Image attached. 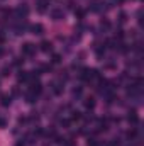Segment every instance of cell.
Wrapping results in <instances>:
<instances>
[{"label":"cell","instance_id":"cell-1","mask_svg":"<svg viewBox=\"0 0 144 146\" xmlns=\"http://www.w3.org/2000/svg\"><path fill=\"white\" fill-rule=\"evenodd\" d=\"M36 46L32 44V42H26L24 46H22V54L24 56H34L36 54Z\"/></svg>","mask_w":144,"mask_h":146},{"label":"cell","instance_id":"cell-2","mask_svg":"<svg viewBox=\"0 0 144 146\" xmlns=\"http://www.w3.org/2000/svg\"><path fill=\"white\" fill-rule=\"evenodd\" d=\"M27 14H29V9H27L26 5H19V7L15 9V15H17L19 19H26Z\"/></svg>","mask_w":144,"mask_h":146},{"label":"cell","instance_id":"cell-3","mask_svg":"<svg viewBox=\"0 0 144 146\" xmlns=\"http://www.w3.org/2000/svg\"><path fill=\"white\" fill-rule=\"evenodd\" d=\"M51 19L53 21H63L65 19V12L61 9H53L51 10Z\"/></svg>","mask_w":144,"mask_h":146},{"label":"cell","instance_id":"cell-4","mask_svg":"<svg viewBox=\"0 0 144 146\" xmlns=\"http://www.w3.org/2000/svg\"><path fill=\"white\" fill-rule=\"evenodd\" d=\"M49 3H51V0H37V10L39 12H46Z\"/></svg>","mask_w":144,"mask_h":146},{"label":"cell","instance_id":"cell-5","mask_svg":"<svg viewBox=\"0 0 144 146\" xmlns=\"http://www.w3.org/2000/svg\"><path fill=\"white\" fill-rule=\"evenodd\" d=\"M31 33H32V34H42V33H44V27H42L41 24H32V26H31Z\"/></svg>","mask_w":144,"mask_h":146},{"label":"cell","instance_id":"cell-6","mask_svg":"<svg viewBox=\"0 0 144 146\" xmlns=\"http://www.w3.org/2000/svg\"><path fill=\"white\" fill-rule=\"evenodd\" d=\"M127 121H129V122H132V124H136V122L139 121V115H137V112H136V110L129 112V115H127Z\"/></svg>","mask_w":144,"mask_h":146},{"label":"cell","instance_id":"cell-7","mask_svg":"<svg viewBox=\"0 0 144 146\" xmlns=\"http://www.w3.org/2000/svg\"><path fill=\"white\" fill-rule=\"evenodd\" d=\"M10 102H12V99H10V95H2V97H0V104H2L3 107H7V106H10Z\"/></svg>","mask_w":144,"mask_h":146},{"label":"cell","instance_id":"cell-8","mask_svg":"<svg viewBox=\"0 0 144 146\" xmlns=\"http://www.w3.org/2000/svg\"><path fill=\"white\" fill-rule=\"evenodd\" d=\"M41 49L48 53V51H51V49H53V44H51L49 41H42V42H41Z\"/></svg>","mask_w":144,"mask_h":146},{"label":"cell","instance_id":"cell-9","mask_svg":"<svg viewBox=\"0 0 144 146\" xmlns=\"http://www.w3.org/2000/svg\"><path fill=\"white\" fill-rule=\"evenodd\" d=\"M85 107H87V109H93V107H95V100H93V99H87V100H85Z\"/></svg>","mask_w":144,"mask_h":146},{"label":"cell","instance_id":"cell-10","mask_svg":"<svg viewBox=\"0 0 144 146\" xmlns=\"http://www.w3.org/2000/svg\"><path fill=\"white\" fill-rule=\"evenodd\" d=\"M36 97H37V95H34V94H31V92H29V94H27V97H26V99H27V102H29V104H32V102H34V100H36Z\"/></svg>","mask_w":144,"mask_h":146},{"label":"cell","instance_id":"cell-11","mask_svg":"<svg viewBox=\"0 0 144 146\" xmlns=\"http://www.w3.org/2000/svg\"><path fill=\"white\" fill-rule=\"evenodd\" d=\"M98 145V141L95 139V138H92V139H88V146H97Z\"/></svg>","mask_w":144,"mask_h":146},{"label":"cell","instance_id":"cell-12","mask_svg":"<svg viewBox=\"0 0 144 146\" xmlns=\"http://www.w3.org/2000/svg\"><path fill=\"white\" fill-rule=\"evenodd\" d=\"M3 127H7V121L3 117H0V129H3Z\"/></svg>","mask_w":144,"mask_h":146},{"label":"cell","instance_id":"cell-13","mask_svg":"<svg viewBox=\"0 0 144 146\" xmlns=\"http://www.w3.org/2000/svg\"><path fill=\"white\" fill-rule=\"evenodd\" d=\"M122 2H124V0H108V3H110V5H120Z\"/></svg>","mask_w":144,"mask_h":146},{"label":"cell","instance_id":"cell-14","mask_svg":"<svg viewBox=\"0 0 144 146\" xmlns=\"http://www.w3.org/2000/svg\"><path fill=\"white\" fill-rule=\"evenodd\" d=\"M108 27H110V24H108V21H104V22H102V29H104V31H107Z\"/></svg>","mask_w":144,"mask_h":146},{"label":"cell","instance_id":"cell-15","mask_svg":"<svg viewBox=\"0 0 144 146\" xmlns=\"http://www.w3.org/2000/svg\"><path fill=\"white\" fill-rule=\"evenodd\" d=\"M76 15H78L80 19H83V15H85V10H78V12H76Z\"/></svg>","mask_w":144,"mask_h":146},{"label":"cell","instance_id":"cell-16","mask_svg":"<svg viewBox=\"0 0 144 146\" xmlns=\"http://www.w3.org/2000/svg\"><path fill=\"white\" fill-rule=\"evenodd\" d=\"M53 61H54V63H59V56H58V54H56V56H54V58H53Z\"/></svg>","mask_w":144,"mask_h":146},{"label":"cell","instance_id":"cell-17","mask_svg":"<svg viewBox=\"0 0 144 146\" xmlns=\"http://www.w3.org/2000/svg\"><path fill=\"white\" fill-rule=\"evenodd\" d=\"M2 41H5V36H3V34H0V42H2Z\"/></svg>","mask_w":144,"mask_h":146},{"label":"cell","instance_id":"cell-18","mask_svg":"<svg viewBox=\"0 0 144 146\" xmlns=\"http://www.w3.org/2000/svg\"><path fill=\"white\" fill-rule=\"evenodd\" d=\"M3 56V49H2V46H0V58Z\"/></svg>","mask_w":144,"mask_h":146}]
</instances>
